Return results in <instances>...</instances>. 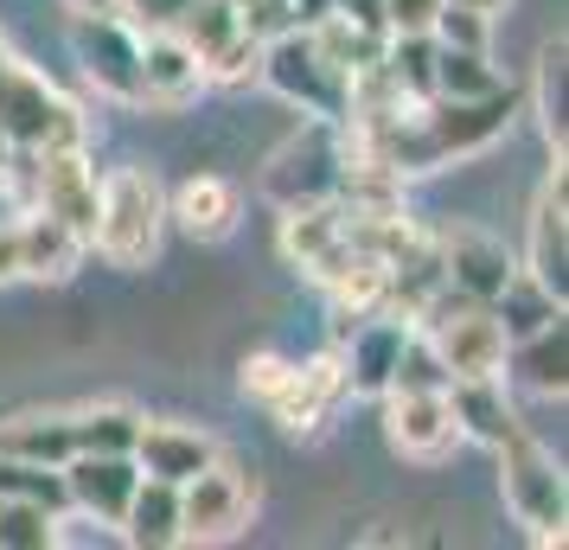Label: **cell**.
I'll return each mask as SVG.
<instances>
[{"label":"cell","mask_w":569,"mask_h":550,"mask_svg":"<svg viewBox=\"0 0 569 550\" xmlns=\"http://www.w3.org/2000/svg\"><path fill=\"white\" fill-rule=\"evenodd\" d=\"M160 231H167V192H160L154 167H116L97 180L90 250L109 269H148L160 257Z\"/></svg>","instance_id":"obj_1"},{"label":"cell","mask_w":569,"mask_h":550,"mask_svg":"<svg viewBox=\"0 0 569 550\" xmlns=\"http://www.w3.org/2000/svg\"><path fill=\"white\" fill-rule=\"evenodd\" d=\"M167 218H173L186 237H199V243H224V237L237 231V218H243V192H237L224 173H192V180H180V192L167 199Z\"/></svg>","instance_id":"obj_19"},{"label":"cell","mask_w":569,"mask_h":550,"mask_svg":"<svg viewBox=\"0 0 569 550\" xmlns=\"http://www.w3.org/2000/svg\"><path fill=\"white\" fill-rule=\"evenodd\" d=\"M71 429H78V454H129L141 417L129 403H90V410H71Z\"/></svg>","instance_id":"obj_25"},{"label":"cell","mask_w":569,"mask_h":550,"mask_svg":"<svg viewBox=\"0 0 569 550\" xmlns=\"http://www.w3.org/2000/svg\"><path fill=\"white\" fill-rule=\"evenodd\" d=\"M134 468L154 473V480H173V487H186L192 473H206L224 448H218V436H206V429H186V422H148L141 417V436H134Z\"/></svg>","instance_id":"obj_16"},{"label":"cell","mask_w":569,"mask_h":550,"mask_svg":"<svg viewBox=\"0 0 569 550\" xmlns=\"http://www.w3.org/2000/svg\"><path fill=\"white\" fill-rule=\"evenodd\" d=\"M339 180H346V134H339V122H320V116H313V129H301L288 148H276V160L262 167V192L282 211L333 199Z\"/></svg>","instance_id":"obj_6"},{"label":"cell","mask_w":569,"mask_h":550,"mask_svg":"<svg viewBox=\"0 0 569 550\" xmlns=\"http://www.w3.org/2000/svg\"><path fill=\"white\" fill-rule=\"evenodd\" d=\"M422 340H429V352L441 359V371L448 378H492V371H506V327L492 320L487 301H467V294H455L448 282H441L429 301H422Z\"/></svg>","instance_id":"obj_3"},{"label":"cell","mask_w":569,"mask_h":550,"mask_svg":"<svg viewBox=\"0 0 569 550\" xmlns=\"http://www.w3.org/2000/svg\"><path fill=\"white\" fill-rule=\"evenodd\" d=\"M129 544H148V550H167L180 544V487L173 480H154V473H141V487H134L129 512L116 524Z\"/></svg>","instance_id":"obj_23"},{"label":"cell","mask_w":569,"mask_h":550,"mask_svg":"<svg viewBox=\"0 0 569 550\" xmlns=\"http://www.w3.org/2000/svg\"><path fill=\"white\" fill-rule=\"evenodd\" d=\"M173 32H180L186 46L199 52V64H206L211 52H224L237 32H243V20H237L231 0H192V7L180 13V27H173Z\"/></svg>","instance_id":"obj_27"},{"label":"cell","mask_w":569,"mask_h":550,"mask_svg":"<svg viewBox=\"0 0 569 550\" xmlns=\"http://www.w3.org/2000/svg\"><path fill=\"white\" fill-rule=\"evenodd\" d=\"M78 71L116 103H141V32L122 13H78L71 20Z\"/></svg>","instance_id":"obj_8"},{"label":"cell","mask_w":569,"mask_h":550,"mask_svg":"<svg viewBox=\"0 0 569 550\" xmlns=\"http://www.w3.org/2000/svg\"><path fill=\"white\" fill-rule=\"evenodd\" d=\"M58 473H64V493H71V506H78L83 519H97V524H122L134 487H141L134 454H71Z\"/></svg>","instance_id":"obj_14"},{"label":"cell","mask_w":569,"mask_h":550,"mask_svg":"<svg viewBox=\"0 0 569 550\" xmlns=\"http://www.w3.org/2000/svg\"><path fill=\"white\" fill-rule=\"evenodd\" d=\"M257 78L269 83L276 97H288L295 109L320 116V122H339V116H346V97H352V78L313 46L308 27H288V32H276V39H262Z\"/></svg>","instance_id":"obj_5"},{"label":"cell","mask_w":569,"mask_h":550,"mask_svg":"<svg viewBox=\"0 0 569 550\" xmlns=\"http://www.w3.org/2000/svg\"><path fill=\"white\" fill-rule=\"evenodd\" d=\"M569 46H563V32L557 39H543V52H538V78H531V109H538V129L543 141H550V154L563 160V141H569Z\"/></svg>","instance_id":"obj_24"},{"label":"cell","mask_w":569,"mask_h":550,"mask_svg":"<svg viewBox=\"0 0 569 550\" xmlns=\"http://www.w3.org/2000/svg\"><path fill=\"white\" fill-rule=\"evenodd\" d=\"M333 13L365 32H385V0H333Z\"/></svg>","instance_id":"obj_35"},{"label":"cell","mask_w":569,"mask_h":550,"mask_svg":"<svg viewBox=\"0 0 569 550\" xmlns=\"http://www.w3.org/2000/svg\"><path fill=\"white\" fill-rule=\"evenodd\" d=\"M206 90V64L180 32H141V103L180 109Z\"/></svg>","instance_id":"obj_17"},{"label":"cell","mask_w":569,"mask_h":550,"mask_svg":"<svg viewBox=\"0 0 569 550\" xmlns=\"http://www.w3.org/2000/svg\"><path fill=\"white\" fill-rule=\"evenodd\" d=\"M243 32H257V39H276V32L295 27V13H288V0H231Z\"/></svg>","instance_id":"obj_32"},{"label":"cell","mask_w":569,"mask_h":550,"mask_svg":"<svg viewBox=\"0 0 569 550\" xmlns=\"http://www.w3.org/2000/svg\"><path fill=\"white\" fill-rule=\"evenodd\" d=\"M186 7H192V0H116V13H122L134 32H173Z\"/></svg>","instance_id":"obj_31"},{"label":"cell","mask_w":569,"mask_h":550,"mask_svg":"<svg viewBox=\"0 0 569 550\" xmlns=\"http://www.w3.org/2000/svg\"><path fill=\"white\" fill-rule=\"evenodd\" d=\"M71 13H116V0H64Z\"/></svg>","instance_id":"obj_37"},{"label":"cell","mask_w":569,"mask_h":550,"mask_svg":"<svg viewBox=\"0 0 569 550\" xmlns=\"http://www.w3.org/2000/svg\"><path fill=\"white\" fill-rule=\"evenodd\" d=\"M499 454V493H506V512H512L538 544H563V519H569V487L563 468L543 442H531L518 429L512 442L492 448Z\"/></svg>","instance_id":"obj_4"},{"label":"cell","mask_w":569,"mask_h":550,"mask_svg":"<svg viewBox=\"0 0 569 550\" xmlns=\"http://www.w3.org/2000/svg\"><path fill=\"white\" fill-rule=\"evenodd\" d=\"M499 71L487 64V52H461V46H436V97H487L499 90Z\"/></svg>","instance_id":"obj_28"},{"label":"cell","mask_w":569,"mask_h":550,"mask_svg":"<svg viewBox=\"0 0 569 550\" xmlns=\"http://www.w3.org/2000/svg\"><path fill=\"white\" fill-rule=\"evenodd\" d=\"M83 250L90 243L71 224H58L52 211H27L20 218V282H71Z\"/></svg>","instance_id":"obj_20"},{"label":"cell","mask_w":569,"mask_h":550,"mask_svg":"<svg viewBox=\"0 0 569 550\" xmlns=\"http://www.w3.org/2000/svg\"><path fill=\"white\" fill-rule=\"evenodd\" d=\"M436 46H461V52H492V13L480 7H461V0H441L436 13Z\"/></svg>","instance_id":"obj_29"},{"label":"cell","mask_w":569,"mask_h":550,"mask_svg":"<svg viewBox=\"0 0 569 550\" xmlns=\"http://www.w3.org/2000/svg\"><path fill=\"white\" fill-rule=\"evenodd\" d=\"M441 0H385V32H429Z\"/></svg>","instance_id":"obj_33"},{"label":"cell","mask_w":569,"mask_h":550,"mask_svg":"<svg viewBox=\"0 0 569 550\" xmlns=\"http://www.w3.org/2000/svg\"><path fill=\"white\" fill-rule=\"evenodd\" d=\"M525 276L538 282L550 301H569V199H563V160L543 180L538 206H531V243H525Z\"/></svg>","instance_id":"obj_12"},{"label":"cell","mask_w":569,"mask_h":550,"mask_svg":"<svg viewBox=\"0 0 569 550\" xmlns=\"http://www.w3.org/2000/svg\"><path fill=\"white\" fill-rule=\"evenodd\" d=\"M0 141L27 148V154H39V148H83L78 103L58 83L39 78L27 58H13L7 46H0Z\"/></svg>","instance_id":"obj_2"},{"label":"cell","mask_w":569,"mask_h":550,"mask_svg":"<svg viewBox=\"0 0 569 550\" xmlns=\"http://www.w3.org/2000/svg\"><path fill=\"white\" fill-rule=\"evenodd\" d=\"M20 282V218H0V289Z\"/></svg>","instance_id":"obj_34"},{"label":"cell","mask_w":569,"mask_h":550,"mask_svg":"<svg viewBox=\"0 0 569 550\" xmlns=\"http://www.w3.org/2000/svg\"><path fill=\"white\" fill-rule=\"evenodd\" d=\"M448 410L461 422V442H512L518 429V410L512 397H506V371H492V378H448Z\"/></svg>","instance_id":"obj_18"},{"label":"cell","mask_w":569,"mask_h":550,"mask_svg":"<svg viewBox=\"0 0 569 550\" xmlns=\"http://www.w3.org/2000/svg\"><path fill=\"white\" fill-rule=\"evenodd\" d=\"M288 359L282 352H250L243 359V371H237V384H243V397H257V403H269V397L282 391V378H288Z\"/></svg>","instance_id":"obj_30"},{"label":"cell","mask_w":569,"mask_h":550,"mask_svg":"<svg viewBox=\"0 0 569 550\" xmlns=\"http://www.w3.org/2000/svg\"><path fill=\"white\" fill-rule=\"evenodd\" d=\"M506 359H512V378L525 384V391L563 397V384H569V333H563V314L543 320L538 333L512 340V346H506Z\"/></svg>","instance_id":"obj_21"},{"label":"cell","mask_w":569,"mask_h":550,"mask_svg":"<svg viewBox=\"0 0 569 550\" xmlns=\"http://www.w3.org/2000/svg\"><path fill=\"white\" fill-rule=\"evenodd\" d=\"M512 116H518V90L499 83L487 97H429V103H422V129H429L441 167H448V160L487 154L492 141L512 129Z\"/></svg>","instance_id":"obj_9"},{"label":"cell","mask_w":569,"mask_h":550,"mask_svg":"<svg viewBox=\"0 0 569 550\" xmlns=\"http://www.w3.org/2000/svg\"><path fill=\"white\" fill-rule=\"evenodd\" d=\"M339 397H346V366H339V352H327V359H313V366L288 371L282 391L269 397V410H276V422H282L288 436H313V429L339 410Z\"/></svg>","instance_id":"obj_15"},{"label":"cell","mask_w":569,"mask_h":550,"mask_svg":"<svg viewBox=\"0 0 569 550\" xmlns=\"http://www.w3.org/2000/svg\"><path fill=\"white\" fill-rule=\"evenodd\" d=\"M250 512H257V473L218 454L206 473L180 487V544H231Z\"/></svg>","instance_id":"obj_7"},{"label":"cell","mask_w":569,"mask_h":550,"mask_svg":"<svg viewBox=\"0 0 569 550\" xmlns=\"http://www.w3.org/2000/svg\"><path fill=\"white\" fill-rule=\"evenodd\" d=\"M385 436L403 461H448L461 448L448 384H436V391H385Z\"/></svg>","instance_id":"obj_10"},{"label":"cell","mask_w":569,"mask_h":550,"mask_svg":"<svg viewBox=\"0 0 569 550\" xmlns=\"http://www.w3.org/2000/svg\"><path fill=\"white\" fill-rule=\"evenodd\" d=\"M288 13H295V27H320L333 13V0H288Z\"/></svg>","instance_id":"obj_36"},{"label":"cell","mask_w":569,"mask_h":550,"mask_svg":"<svg viewBox=\"0 0 569 550\" xmlns=\"http://www.w3.org/2000/svg\"><path fill=\"white\" fill-rule=\"evenodd\" d=\"M58 519H64V512L39 506V499H0V550H52V544H64Z\"/></svg>","instance_id":"obj_26"},{"label":"cell","mask_w":569,"mask_h":550,"mask_svg":"<svg viewBox=\"0 0 569 550\" xmlns=\"http://www.w3.org/2000/svg\"><path fill=\"white\" fill-rule=\"evenodd\" d=\"M461 7H480V13H499V7H506V0H461Z\"/></svg>","instance_id":"obj_38"},{"label":"cell","mask_w":569,"mask_h":550,"mask_svg":"<svg viewBox=\"0 0 569 550\" xmlns=\"http://www.w3.org/2000/svg\"><path fill=\"white\" fill-rule=\"evenodd\" d=\"M416 340V320L390 314V308H378V314H365L352 333H346V346H333L339 366H346V397H385L390 378H397V359H403V346Z\"/></svg>","instance_id":"obj_11"},{"label":"cell","mask_w":569,"mask_h":550,"mask_svg":"<svg viewBox=\"0 0 569 550\" xmlns=\"http://www.w3.org/2000/svg\"><path fill=\"white\" fill-rule=\"evenodd\" d=\"M0 454H13V461H39V468H64V461L78 454L71 410H32V417L0 422Z\"/></svg>","instance_id":"obj_22"},{"label":"cell","mask_w":569,"mask_h":550,"mask_svg":"<svg viewBox=\"0 0 569 550\" xmlns=\"http://www.w3.org/2000/svg\"><path fill=\"white\" fill-rule=\"evenodd\" d=\"M436 250H441V282H448L455 294H467V301H492V294L518 276L512 250H506L499 237L473 231V224H455Z\"/></svg>","instance_id":"obj_13"}]
</instances>
